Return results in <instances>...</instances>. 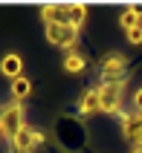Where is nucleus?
Wrapping results in <instances>:
<instances>
[{"label": "nucleus", "instance_id": "obj_9", "mask_svg": "<svg viewBox=\"0 0 142 153\" xmlns=\"http://www.w3.org/2000/svg\"><path fill=\"white\" fill-rule=\"evenodd\" d=\"M87 15H90L87 3H64V20H67V23H73L75 29H84Z\"/></svg>", "mask_w": 142, "mask_h": 153}, {"label": "nucleus", "instance_id": "obj_13", "mask_svg": "<svg viewBox=\"0 0 142 153\" xmlns=\"http://www.w3.org/2000/svg\"><path fill=\"white\" fill-rule=\"evenodd\" d=\"M41 20H44V26L64 20V3H41Z\"/></svg>", "mask_w": 142, "mask_h": 153}, {"label": "nucleus", "instance_id": "obj_12", "mask_svg": "<svg viewBox=\"0 0 142 153\" xmlns=\"http://www.w3.org/2000/svg\"><path fill=\"white\" fill-rule=\"evenodd\" d=\"M139 23H142V17H139V12H136V6L128 3V6L119 12V26H122V32H131V29L139 26Z\"/></svg>", "mask_w": 142, "mask_h": 153}, {"label": "nucleus", "instance_id": "obj_17", "mask_svg": "<svg viewBox=\"0 0 142 153\" xmlns=\"http://www.w3.org/2000/svg\"><path fill=\"white\" fill-rule=\"evenodd\" d=\"M128 153H142V147H131V150H128Z\"/></svg>", "mask_w": 142, "mask_h": 153}, {"label": "nucleus", "instance_id": "obj_1", "mask_svg": "<svg viewBox=\"0 0 142 153\" xmlns=\"http://www.w3.org/2000/svg\"><path fill=\"white\" fill-rule=\"evenodd\" d=\"M26 127V107L15 101H3L0 104V133H3V142H15V136Z\"/></svg>", "mask_w": 142, "mask_h": 153}, {"label": "nucleus", "instance_id": "obj_15", "mask_svg": "<svg viewBox=\"0 0 142 153\" xmlns=\"http://www.w3.org/2000/svg\"><path fill=\"white\" fill-rule=\"evenodd\" d=\"M131 107H134V113H139V116H142V87H139V90H134V95H131Z\"/></svg>", "mask_w": 142, "mask_h": 153}, {"label": "nucleus", "instance_id": "obj_8", "mask_svg": "<svg viewBox=\"0 0 142 153\" xmlns=\"http://www.w3.org/2000/svg\"><path fill=\"white\" fill-rule=\"evenodd\" d=\"M35 130L38 127H29V124H26V127L15 136V142H9V153H35V147H38Z\"/></svg>", "mask_w": 142, "mask_h": 153}, {"label": "nucleus", "instance_id": "obj_5", "mask_svg": "<svg viewBox=\"0 0 142 153\" xmlns=\"http://www.w3.org/2000/svg\"><path fill=\"white\" fill-rule=\"evenodd\" d=\"M75 113L78 116H99L101 113V101H99V90L87 87L78 98H75Z\"/></svg>", "mask_w": 142, "mask_h": 153}, {"label": "nucleus", "instance_id": "obj_2", "mask_svg": "<svg viewBox=\"0 0 142 153\" xmlns=\"http://www.w3.org/2000/svg\"><path fill=\"white\" fill-rule=\"evenodd\" d=\"M44 38H47V43L58 46V49L73 52V46L78 43V38H81V29H75V26L67 23V20H55V23L44 26Z\"/></svg>", "mask_w": 142, "mask_h": 153}, {"label": "nucleus", "instance_id": "obj_16", "mask_svg": "<svg viewBox=\"0 0 142 153\" xmlns=\"http://www.w3.org/2000/svg\"><path fill=\"white\" fill-rule=\"evenodd\" d=\"M134 6H136V12H139V17H142V3H134Z\"/></svg>", "mask_w": 142, "mask_h": 153}, {"label": "nucleus", "instance_id": "obj_3", "mask_svg": "<svg viewBox=\"0 0 142 153\" xmlns=\"http://www.w3.org/2000/svg\"><path fill=\"white\" fill-rule=\"evenodd\" d=\"M99 90V101H101V113L119 119L122 116V104H125V84H96Z\"/></svg>", "mask_w": 142, "mask_h": 153}, {"label": "nucleus", "instance_id": "obj_11", "mask_svg": "<svg viewBox=\"0 0 142 153\" xmlns=\"http://www.w3.org/2000/svg\"><path fill=\"white\" fill-rule=\"evenodd\" d=\"M29 95H32V81H29L26 75H20L17 81H12V84H9V101L23 104Z\"/></svg>", "mask_w": 142, "mask_h": 153}, {"label": "nucleus", "instance_id": "obj_7", "mask_svg": "<svg viewBox=\"0 0 142 153\" xmlns=\"http://www.w3.org/2000/svg\"><path fill=\"white\" fill-rule=\"evenodd\" d=\"M128 55L125 52H107V55H101L99 61V72H110V75H119V72H128Z\"/></svg>", "mask_w": 142, "mask_h": 153}, {"label": "nucleus", "instance_id": "obj_14", "mask_svg": "<svg viewBox=\"0 0 142 153\" xmlns=\"http://www.w3.org/2000/svg\"><path fill=\"white\" fill-rule=\"evenodd\" d=\"M125 41L131 43V46H142V23L134 26L131 32H125Z\"/></svg>", "mask_w": 142, "mask_h": 153}, {"label": "nucleus", "instance_id": "obj_6", "mask_svg": "<svg viewBox=\"0 0 142 153\" xmlns=\"http://www.w3.org/2000/svg\"><path fill=\"white\" fill-rule=\"evenodd\" d=\"M0 75L9 78V84L17 81V78L23 75V58H20L17 52H6V55L0 58Z\"/></svg>", "mask_w": 142, "mask_h": 153}, {"label": "nucleus", "instance_id": "obj_18", "mask_svg": "<svg viewBox=\"0 0 142 153\" xmlns=\"http://www.w3.org/2000/svg\"><path fill=\"white\" fill-rule=\"evenodd\" d=\"M0 139H3V133H0Z\"/></svg>", "mask_w": 142, "mask_h": 153}, {"label": "nucleus", "instance_id": "obj_4", "mask_svg": "<svg viewBox=\"0 0 142 153\" xmlns=\"http://www.w3.org/2000/svg\"><path fill=\"white\" fill-rule=\"evenodd\" d=\"M119 130H122V139H125L131 147H142V116L139 113H122L119 116Z\"/></svg>", "mask_w": 142, "mask_h": 153}, {"label": "nucleus", "instance_id": "obj_10", "mask_svg": "<svg viewBox=\"0 0 142 153\" xmlns=\"http://www.w3.org/2000/svg\"><path fill=\"white\" fill-rule=\"evenodd\" d=\"M61 69L67 72V75H81L84 69H87V55L84 52H67L64 55V61H61Z\"/></svg>", "mask_w": 142, "mask_h": 153}]
</instances>
